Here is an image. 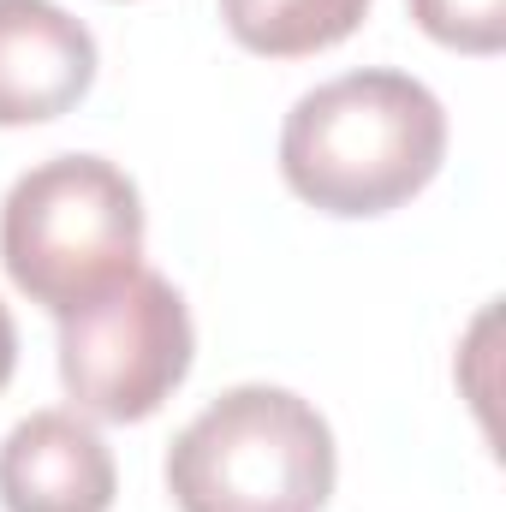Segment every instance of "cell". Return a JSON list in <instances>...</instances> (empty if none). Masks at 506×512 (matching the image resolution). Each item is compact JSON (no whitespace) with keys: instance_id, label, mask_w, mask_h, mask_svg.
Wrapping results in <instances>:
<instances>
[{"instance_id":"obj_7","label":"cell","mask_w":506,"mask_h":512,"mask_svg":"<svg viewBox=\"0 0 506 512\" xmlns=\"http://www.w3.org/2000/svg\"><path fill=\"white\" fill-rule=\"evenodd\" d=\"M370 0H221V18L239 48L268 60H298L346 42L364 24Z\"/></svg>"},{"instance_id":"obj_1","label":"cell","mask_w":506,"mask_h":512,"mask_svg":"<svg viewBox=\"0 0 506 512\" xmlns=\"http://www.w3.org/2000/svg\"><path fill=\"white\" fill-rule=\"evenodd\" d=\"M447 155V114L411 72H346L292 102L280 173L322 215H387L411 203Z\"/></svg>"},{"instance_id":"obj_5","label":"cell","mask_w":506,"mask_h":512,"mask_svg":"<svg viewBox=\"0 0 506 512\" xmlns=\"http://www.w3.org/2000/svg\"><path fill=\"white\" fill-rule=\"evenodd\" d=\"M96 84V36L54 0H0V126H42Z\"/></svg>"},{"instance_id":"obj_2","label":"cell","mask_w":506,"mask_h":512,"mask_svg":"<svg viewBox=\"0 0 506 512\" xmlns=\"http://www.w3.org/2000/svg\"><path fill=\"white\" fill-rule=\"evenodd\" d=\"M0 262L12 286L72 316L143 268V197L102 155H54L18 173L0 203Z\"/></svg>"},{"instance_id":"obj_8","label":"cell","mask_w":506,"mask_h":512,"mask_svg":"<svg viewBox=\"0 0 506 512\" xmlns=\"http://www.w3.org/2000/svg\"><path fill=\"white\" fill-rule=\"evenodd\" d=\"M411 18L447 42V48H465V54H495L506 42V0H405Z\"/></svg>"},{"instance_id":"obj_9","label":"cell","mask_w":506,"mask_h":512,"mask_svg":"<svg viewBox=\"0 0 506 512\" xmlns=\"http://www.w3.org/2000/svg\"><path fill=\"white\" fill-rule=\"evenodd\" d=\"M12 364H18V328H12V310L0 304V387L12 382Z\"/></svg>"},{"instance_id":"obj_6","label":"cell","mask_w":506,"mask_h":512,"mask_svg":"<svg viewBox=\"0 0 506 512\" xmlns=\"http://www.w3.org/2000/svg\"><path fill=\"white\" fill-rule=\"evenodd\" d=\"M120 489L114 453L78 411H30L0 441L6 512H108Z\"/></svg>"},{"instance_id":"obj_3","label":"cell","mask_w":506,"mask_h":512,"mask_svg":"<svg viewBox=\"0 0 506 512\" xmlns=\"http://www.w3.org/2000/svg\"><path fill=\"white\" fill-rule=\"evenodd\" d=\"M167 495L179 512H322L334 429L292 387H227L173 435Z\"/></svg>"},{"instance_id":"obj_4","label":"cell","mask_w":506,"mask_h":512,"mask_svg":"<svg viewBox=\"0 0 506 512\" xmlns=\"http://www.w3.org/2000/svg\"><path fill=\"white\" fill-rule=\"evenodd\" d=\"M191 352V310L155 268H137L108 298L60 316V382L78 411L102 423L155 417L191 376Z\"/></svg>"}]
</instances>
